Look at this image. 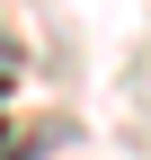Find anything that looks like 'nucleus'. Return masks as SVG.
<instances>
[{
  "label": "nucleus",
  "instance_id": "nucleus-1",
  "mask_svg": "<svg viewBox=\"0 0 151 160\" xmlns=\"http://www.w3.org/2000/svg\"><path fill=\"white\" fill-rule=\"evenodd\" d=\"M0 89H9V62H0Z\"/></svg>",
  "mask_w": 151,
  "mask_h": 160
}]
</instances>
